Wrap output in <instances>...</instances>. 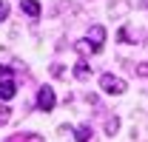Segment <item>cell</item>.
<instances>
[{
    "mask_svg": "<svg viewBox=\"0 0 148 142\" xmlns=\"http://www.w3.org/2000/svg\"><path fill=\"white\" fill-rule=\"evenodd\" d=\"M100 88L106 94H123L125 91V80L123 77H114V74H103L100 77Z\"/></svg>",
    "mask_w": 148,
    "mask_h": 142,
    "instance_id": "obj_1",
    "label": "cell"
},
{
    "mask_svg": "<svg viewBox=\"0 0 148 142\" xmlns=\"http://www.w3.org/2000/svg\"><path fill=\"white\" fill-rule=\"evenodd\" d=\"M54 105H57L54 88H49V85H43V88L37 91V108H40V111H54Z\"/></svg>",
    "mask_w": 148,
    "mask_h": 142,
    "instance_id": "obj_2",
    "label": "cell"
},
{
    "mask_svg": "<svg viewBox=\"0 0 148 142\" xmlns=\"http://www.w3.org/2000/svg\"><path fill=\"white\" fill-rule=\"evenodd\" d=\"M88 43H91V51L100 54L103 51V43H106V29L103 26H91L88 29Z\"/></svg>",
    "mask_w": 148,
    "mask_h": 142,
    "instance_id": "obj_3",
    "label": "cell"
},
{
    "mask_svg": "<svg viewBox=\"0 0 148 142\" xmlns=\"http://www.w3.org/2000/svg\"><path fill=\"white\" fill-rule=\"evenodd\" d=\"M20 12H26L29 17H40V3L37 0H20Z\"/></svg>",
    "mask_w": 148,
    "mask_h": 142,
    "instance_id": "obj_4",
    "label": "cell"
},
{
    "mask_svg": "<svg viewBox=\"0 0 148 142\" xmlns=\"http://www.w3.org/2000/svg\"><path fill=\"white\" fill-rule=\"evenodd\" d=\"M74 77H77V80H88V77H91V66H88L86 60H77V63H74Z\"/></svg>",
    "mask_w": 148,
    "mask_h": 142,
    "instance_id": "obj_5",
    "label": "cell"
},
{
    "mask_svg": "<svg viewBox=\"0 0 148 142\" xmlns=\"http://www.w3.org/2000/svg\"><path fill=\"white\" fill-rule=\"evenodd\" d=\"M14 94H17L14 80H3V83H0V100H12Z\"/></svg>",
    "mask_w": 148,
    "mask_h": 142,
    "instance_id": "obj_6",
    "label": "cell"
},
{
    "mask_svg": "<svg viewBox=\"0 0 148 142\" xmlns=\"http://www.w3.org/2000/svg\"><path fill=\"white\" fill-rule=\"evenodd\" d=\"M74 139L77 142H88L91 139V128H88V125H80V128L74 131Z\"/></svg>",
    "mask_w": 148,
    "mask_h": 142,
    "instance_id": "obj_7",
    "label": "cell"
},
{
    "mask_svg": "<svg viewBox=\"0 0 148 142\" xmlns=\"http://www.w3.org/2000/svg\"><path fill=\"white\" fill-rule=\"evenodd\" d=\"M117 131H120V119H117V117H108V119H106V134L114 137Z\"/></svg>",
    "mask_w": 148,
    "mask_h": 142,
    "instance_id": "obj_8",
    "label": "cell"
},
{
    "mask_svg": "<svg viewBox=\"0 0 148 142\" xmlns=\"http://www.w3.org/2000/svg\"><path fill=\"white\" fill-rule=\"evenodd\" d=\"M14 142H46L40 134H23V137H17Z\"/></svg>",
    "mask_w": 148,
    "mask_h": 142,
    "instance_id": "obj_9",
    "label": "cell"
},
{
    "mask_svg": "<svg viewBox=\"0 0 148 142\" xmlns=\"http://www.w3.org/2000/svg\"><path fill=\"white\" fill-rule=\"evenodd\" d=\"M137 71V77H148V63H140V66H134Z\"/></svg>",
    "mask_w": 148,
    "mask_h": 142,
    "instance_id": "obj_10",
    "label": "cell"
},
{
    "mask_svg": "<svg viewBox=\"0 0 148 142\" xmlns=\"http://www.w3.org/2000/svg\"><path fill=\"white\" fill-rule=\"evenodd\" d=\"M6 17H9V6H6V3H0V23H3Z\"/></svg>",
    "mask_w": 148,
    "mask_h": 142,
    "instance_id": "obj_11",
    "label": "cell"
},
{
    "mask_svg": "<svg viewBox=\"0 0 148 142\" xmlns=\"http://www.w3.org/2000/svg\"><path fill=\"white\" fill-rule=\"evenodd\" d=\"M9 74H12V68H9V66H0V77H3V80H9Z\"/></svg>",
    "mask_w": 148,
    "mask_h": 142,
    "instance_id": "obj_12",
    "label": "cell"
},
{
    "mask_svg": "<svg viewBox=\"0 0 148 142\" xmlns=\"http://www.w3.org/2000/svg\"><path fill=\"white\" fill-rule=\"evenodd\" d=\"M145 6H148V0H145Z\"/></svg>",
    "mask_w": 148,
    "mask_h": 142,
    "instance_id": "obj_13",
    "label": "cell"
}]
</instances>
